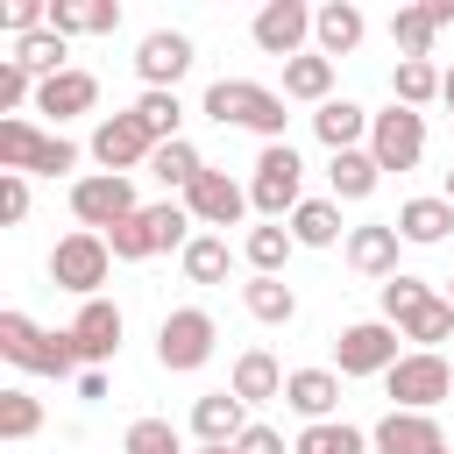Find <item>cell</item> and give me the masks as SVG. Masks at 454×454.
<instances>
[{
  "label": "cell",
  "instance_id": "cell-1",
  "mask_svg": "<svg viewBox=\"0 0 454 454\" xmlns=\"http://www.w3.org/2000/svg\"><path fill=\"white\" fill-rule=\"evenodd\" d=\"M199 114H213L220 128H255L262 142H284V92H270V85H255V78H213L206 85V99H199Z\"/></svg>",
  "mask_w": 454,
  "mask_h": 454
},
{
  "label": "cell",
  "instance_id": "cell-2",
  "mask_svg": "<svg viewBox=\"0 0 454 454\" xmlns=\"http://www.w3.org/2000/svg\"><path fill=\"white\" fill-rule=\"evenodd\" d=\"M192 213H184V199H163V206H142V213H128L114 234H106V248H114V262H149V255H163V248H192Z\"/></svg>",
  "mask_w": 454,
  "mask_h": 454
},
{
  "label": "cell",
  "instance_id": "cell-3",
  "mask_svg": "<svg viewBox=\"0 0 454 454\" xmlns=\"http://www.w3.org/2000/svg\"><path fill=\"white\" fill-rule=\"evenodd\" d=\"M0 355H7L14 369H28V376H71V369H85V362H78L71 326L43 333L28 312H0Z\"/></svg>",
  "mask_w": 454,
  "mask_h": 454
},
{
  "label": "cell",
  "instance_id": "cell-4",
  "mask_svg": "<svg viewBox=\"0 0 454 454\" xmlns=\"http://www.w3.org/2000/svg\"><path fill=\"white\" fill-rule=\"evenodd\" d=\"M248 206L277 227L284 213H298L305 206V163H298V149L291 142H262V156H255V177H248Z\"/></svg>",
  "mask_w": 454,
  "mask_h": 454
},
{
  "label": "cell",
  "instance_id": "cell-5",
  "mask_svg": "<svg viewBox=\"0 0 454 454\" xmlns=\"http://www.w3.org/2000/svg\"><path fill=\"white\" fill-rule=\"evenodd\" d=\"M213 340H220L213 312H206V305H177V312H163V326H156V362H163L170 376H192V369L213 362Z\"/></svg>",
  "mask_w": 454,
  "mask_h": 454
},
{
  "label": "cell",
  "instance_id": "cell-6",
  "mask_svg": "<svg viewBox=\"0 0 454 454\" xmlns=\"http://www.w3.org/2000/svg\"><path fill=\"white\" fill-rule=\"evenodd\" d=\"M397 340H404V333H397L390 319H355V326H340V340H333V376H390V369L404 362Z\"/></svg>",
  "mask_w": 454,
  "mask_h": 454
},
{
  "label": "cell",
  "instance_id": "cell-7",
  "mask_svg": "<svg viewBox=\"0 0 454 454\" xmlns=\"http://www.w3.org/2000/svg\"><path fill=\"white\" fill-rule=\"evenodd\" d=\"M106 270H114V248H106V234H92V227H78V234H64V241L50 248V284H57V291L99 298Z\"/></svg>",
  "mask_w": 454,
  "mask_h": 454
},
{
  "label": "cell",
  "instance_id": "cell-8",
  "mask_svg": "<svg viewBox=\"0 0 454 454\" xmlns=\"http://www.w3.org/2000/svg\"><path fill=\"white\" fill-rule=\"evenodd\" d=\"M383 390L397 397L390 411H433L447 390H454V369H447V355H426V348H411L390 376H383Z\"/></svg>",
  "mask_w": 454,
  "mask_h": 454
},
{
  "label": "cell",
  "instance_id": "cell-9",
  "mask_svg": "<svg viewBox=\"0 0 454 454\" xmlns=\"http://www.w3.org/2000/svg\"><path fill=\"white\" fill-rule=\"evenodd\" d=\"M71 213H78V227L114 234V227H121L128 213H142V206H135V184H128V177L92 170V177H78V184H71Z\"/></svg>",
  "mask_w": 454,
  "mask_h": 454
},
{
  "label": "cell",
  "instance_id": "cell-10",
  "mask_svg": "<svg viewBox=\"0 0 454 454\" xmlns=\"http://www.w3.org/2000/svg\"><path fill=\"white\" fill-rule=\"evenodd\" d=\"M369 156H376V170H411L426 156V114L390 99V114L369 121Z\"/></svg>",
  "mask_w": 454,
  "mask_h": 454
},
{
  "label": "cell",
  "instance_id": "cell-11",
  "mask_svg": "<svg viewBox=\"0 0 454 454\" xmlns=\"http://www.w3.org/2000/svg\"><path fill=\"white\" fill-rule=\"evenodd\" d=\"M149 156H156V142H149V128H142L135 114H106V121L92 128V163H99V170L128 177V170H149Z\"/></svg>",
  "mask_w": 454,
  "mask_h": 454
},
{
  "label": "cell",
  "instance_id": "cell-12",
  "mask_svg": "<svg viewBox=\"0 0 454 454\" xmlns=\"http://www.w3.org/2000/svg\"><path fill=\"white\" fill-rule=\"evenodd\" d=\"M248 35H255L262 57H284V64H291V57H305V43H312V7H305V0H270Z\"/></svg>",
  "mask_w": 454,
  "mask_h": 454
},
{
  "label": "cell",
  "instance_id": "cell-13",
  "mask_svg": "<svg viewBox=\"0 0 454 454\" xmlns=\"http://www.w3.org/2000/svg\"><path fill=\"white\" fill-rule=\"evenodd\" d=\"M135 71H142V92H177V78L192 71V35H177V28H149L142 50H135Z\"/></svg>",
  "mask_w": 454,
  "mask_h": 454
},
{
  "label": "cell",
  "instance_id": "cell-14",
  "mask_svg": "<svg viewBox=\"0 0 454 454\" xmlns=\"http://www.w3.org/2000/svg\"><path fill=\"white\" fill-rule=\"evenodd\" d=\"M121 333H128V319H121L114 298H85L78 319H71V340H78V362H85V369L114 362V355H121Z\"/></svg>",
  "mask_w": 454,
  "mask_h": 454
},
{
  "label": "cell",
  "instance_id": "cell-15",
  "mask_svg": "<svg viewBox=\"0 0 454 454\" xmlns=\"http://www.w3.org/2000/svg\"><path fill=\"white\" fill-rule=\"evenodd\" d=\"M369 447L376 454H447V433L433 411H383L369 426Z\"/></svg>",
  "mask_w": 454,
  "mask_h": 454
},
{
  "label": "cell",
  "instance_id": "cell-16",
  "mask_svg": "<svg viewBox=\"0 0 454 454\" xmlns=\"http://www.w3.org/2000/svg\"><path fill=\"white\" fill-rule=\"evenodd\" d=\"M184 213H192L199 227H234V220L248 213V184H234L227 170H199V184L184 192Z\"/></svg>",
  "mask_w": 454,
  "mask_h": 454
},
{
  "label": "cell",
  "instance_id": "cell-17",
  "mask_svg": "<svg viewBox=\"0 0 454 454\" xmlns=\"http://www.w3.org/2000/svg\"><path fill=\"white\" fill-rule=\"evenodd\" d=\"M397 248H404V234H397L390 220L348 227V270H355V277H376V284H390V277H397Z\"/></svg>",
  "mask_w": 454,
  "mask_h": 454
},
{
  "label": "cell",
  "instance_id": "cell-18",
  "mask_svg": "<svg viewBox=\"0 0 454 454\" xmlns=\"http://www.w3.org/2000/svg\"><path fill=\"white\" fill-rule=\"evenodd\" d=\"M192 433H199V447H234V440L248 433V404H241L234 390H206V397L192 404Z\"/></svg>",
  "mask_w": 454,
  "mask_h": 454
},
{
  "label": "cell",
  "instance_id": "cell-19",
  "mask_svg": "<svg viewBox=\"0 0 454 454\" xmlns=\"http://www.w3.org/2000/svg\"><path fill=\"white\" fill-rule=\"evenodd\" d=\"M92 106H99V78H92V71H78V64L35 85V114H50V121H71V114H92Z\"/></svg>",
  "mask_w": 454,
  "mask_h": 454
},
{
  "label": "cell",
  "instance_id": "cell-20",
  "mask_svg": "<svg viewBox=\"0 0 454 454\" xmlns=\"http://www.w3.org/2000/svg\"><path fill=\"white\" fill-rule=\"evenodd\" d=\"M284 404H291L305 426H326L333 404H340V376H333V369H291V376H284Z\"/></svg>",
  "mask_w": 454,
  "mask_h": 454
},
{
  "label": "cell",
  "instance_id": "cell-21",
  "mask_svg": "<svg viewBox=\"0 0 454 454\" xmlns=\"http://www.w3.org/2000/svg\"><path fill=\"white\" fill-rule=\"evenodd\" d=\"M362 35H369V21H362L355 0H326V7H312V50H319V57H348Z\"/></svg>",
  "mask_w": 454,
  "mask_h": 454
},
{
  "label": "cell",
  "instance_id": "cell-22",
  "mask_svg": "<svg viewBox=\"0 0 454 454\" xmlns=\"http://www.w3.org/2000/svg\"><path fill=\"white\" fill-rule=\"evenodd\" d=\"M50 28L71 35H114L121 28V0H50Z\"/></svg>",
  "mask_w": 454,
  "mask_h": 454
},
{
  "label": "cell",
  "instance_id": "cell-23",
  "mask_svg": "<svg viewBox=\"0 0 454 454\" xmlns=\"http://www.w3.org/2000/svg\"><path fill=\"white\" fill-rule=\"evenodd\" d=\"M241 404H270V397H284V369H277V355L270 348H248V355H234V383H227Z\"/></svg>",
  "mask_w": 454,
  "mask_h": 454
},
{
  "label": "cell",
  "instance_id": "cell-24",
  "mask_svg": "<svg viewBox=\"0 0 454 454\" xmlns=\"http://www.w3.org/2000/svg\"><path fill=\"white\" fill-rule=\"evenodd\" d=\"M369 121H376V114H362L355 99H326V106L312 114V135H319V142H326V149L340 156V149H362V135H369Z\"/></svg>",
  "mask_w": 454,
  "mask_h": 454
},
{
  "label": "cell",
  "instance_id": "cell-25",
  "mask_svg": "<svg viewBox=\"0 0 454 454\" xmlns=\"http://www.w3.org/2000/svg\"><path fill=\"white\" fill-rule=\"evenodd\" d=\"M390 227H397L411 248H433V241H447V227H454V206H447V199H404Z\"/></svg>",
  "mask_w": 454,
  "mask_h": 454
},
{
  "label": "cell",
  "instance_id": "cell-26",
  "mask_svg": "<svg viewBox=\"0 0 454 454\" xmlns=\"http://www.w3.org/2000/svg\"><path fill=\"white\" fill-rule=\"evenodd\" d=\"M284 99H305V106H326V99H333V57H319V50H305V57H291V64H284Z\"/></svg>",
  "mask_w": 454,
  "mask_h": 454
},
{
  "label": "cell",
  "instance_id": "cell-27",
  "mask_svg": "<svg viewBox=\"0 0 454 454\" xmlns=\"http://www.w3.org/2000/svg\"><path fill=\"white\" fill-rule=\"evenodd\" d=\"M241 305H248V319H262V326H291V319H298V291H291L284 277H248V284H241Z\"/></svg>",
  "mask_w": 454,
  "mask_h": 454
},
{
  "label": "cell",
  "instance_id": "cell-28",
  "mask_svg": "<svg viewBox=\"0 0 454 454\" xmlns=\"http://www.w3.org/2000/svg\"><path fill=\"white\" fill-rule=\"evenodd\" d=\"M440 78H447V71H440V64H433V57H404V64H397V71H390V99H397V106H411V114H419V106H426V99H440Z\"/></svg>",
  "mask_w": 454,
  "mask_h": 454
},
{
  "label": "cell",
  "instance_id": "cell-29",
  "mask_svg": "<svg viewBox=\"0 0 454 454\" xmlns=\"http://www.w3.org/2000/svg\"><path fill=\"white\" fill-rule=\"evenodd\" d=\"M199 170H206V163H199V149H192L184 135H177V142H156V156H149V177H156L163 192H192Z\"/></svg>",
  "mask_w": 454,
  "mask_h": 454
},
{
  "label": "cell",
  "instance_id": "cell-30",
  "mask_svg": "<svg viewBox=\"0 0 454 454\" xmlns=\"http://www.w3.org/2000/svg\"><path fill=\"white\" fill-rule=\"evenodd\" d=\"M291 241L298 248H333L340 241V199H305L291 213Z\"/></svg>",
  "mask_w": 454,
  "mask_h": 454
},
{
  "label": "cell",
  "instance_id": "cell-31",
  "mask_svg": "<svg viewBox=\"0 0 454 454\" xmlns=\"http://www.w3.org/2000/svg\"><path fill=\"white\" fill-rule=\"evenodd\" d=\"M376 177H383V170H376V156H369V149H340V156L326 163L333 199H369V192H376Z\"/></svg>",
  "mask_w": 454,
  "mask_h": 454
},
{
  "label": "cell",
  "instance_id": "cell-32",
  "mask_svg": "<svg viewBox=\"0 0 454 454\" xmlns=\"http://www.w3.org/2000/svg\"><path fill=\"white\" fill-rule=\"evenodd\" d=\"M291 454H369V433L348 426V419H326V426H305L291 440Z\"/></svg>",
  "mask_w": 454,
  "mask_h": 454
},
{
  "label": "cell",
  "instance_id": "cell-33",
  "mask_svg": "<svg viewBox=\"0 0 454 454\" xmlns=\"http://www.w3.org/2000/svg\"><path fill=\"white\" fill-rule=\"evenodd\" d=\"M433 35H440L433 7H397V14H390V43H397V64H404V57H433Z\"/></svg>",
  "mask_w": 454,
  "mask_h": 454
},
{
  "label": "cell",
  "instance_id": "cell-34",
  "mask_svg": "<svg viewBox=\"0 0 454 454\" xmlns=\"http://www.w3.org/2000/svg\"><path fill=\"white\" fill-rule=\"evenodd\" d=\"M291 227H248V241H241V255H248V270L255 277H284V262H291Z\"/></svg>",
  "mask_w": 454,
  "mask_h": 454
},
{
  "label": "cell",
  "instance_id": "cell-35",
  "mask_svg": "<svg viewBox=\"0 0 454 454\" xmlns=\"http://www.w3.org/2000/svg\"><path fill=\"white\" fill-rule=\"evenodd\" d=\"M64 57H71V43H64L57 28H35V35H21V43H14V64H28L35 78H57V71H71Z\"/></svg>",
  "mask_w": 454,
  "mask_h": 454
},
{
  "label": "cell",
  "instance_id": "cell-36",
  "mask_svg": "<svg viewBox=\"0 0 454 454\" xmlns=\"http://www.w3.org/2000/svg\"><path fill=\"white\" fill-rule=\"evenodd\" d=\"M128 114L149 128V142H177V128H184V106H177V92H142Z\"/></svg>",
  "mask_w": 454,
  "mask_h": 454
},
{
  "label": "cell",
  "instance_id": "cell-37",
  "mask_svg": "<svg viewBox=\"0 0 454 454\" xmlns=\"http://www.w3.org/2000/svg\"><path fill=\"white\" fill-rule=\"evenodd\" d=\"M397 333H404V340H419L426 355H440V340H454V305H447V298H433V305H419Z\"/></svg>",
  "mask_w": 454,
  "mask_h": 454
},
{
  "label": "cell",
  "instance_id": "cell-38",
  "mask_svg": "<svg viewBox=\"0 0 454 454\" xmlns=\"http://www.w3.org/2000/svg\"><path fill=\"white\" fill-rule=\"evenodd\" d=\"M227 241L220 234H192V248H184V277L192 284H227Z\"/></svg>",
  "mask_w": 454,
  "mask_h": 454
},
{
  "label": "cell",
  "instance_id": "cell-39",
  "mask_svg": "<svg viewBox=\"0 0 454 454\" xmlns=\"http://www.w3.org/2000/svg\"><path fill=\"white\" fill-rule=\"evenodd\" d=\"M419 305H433V284H426V277H404V270H397V277L383 284V319H390V326H404V319H411Z\"/></svg>",
  "mask_w": 454,
  "mask_h": 454
},
{
  "label": "cell",
  "instance_id": "cell-40",
  "mask_svg": "<svg viewBox=\"0 0 454 454\" xmlns=\"http://www.w3.org/2000/svg\"><path fill=\"white\" fill-rule=\"evenodd\" d=\"M43 433V404L28 390H0V440H35Z\"/></svg>",
  "mask_w": 454,
  "mask_h": 454
},
{
  "label": "cell",
  "instance_id": "cell-41",
  "mask_svg": "<svg viewBox=\"0 0 454 454\" xmlns=\"http://www.w3.org/2000/svg\"><path fill=\"white\" fill-rule=\"evenodd\" d=\"M35 142H43V135H35L21 114H7V121H0V170H21V177H28V163H35Z\"/></svg>",
  "mask_w": 454,
  "mask_h": 454
},
{
  "label": "cell",
  "instance_id": "cell-42",
  "mask_svg": "<svg viewBox=\"0 0 454 454\" xmlns=\"http://www.w3.org/2000/svg\"><path fill=\"white\" fill-rule=\"evenodd\" d=\"M121 454H184V440H177L170 419H135L128 440H121Z\"/></svg>",
  "mask_w": 454,
  "mask_h": 454
},
{
  "label": "cell",
  "instance_id": "cell-43",
  "mask_svg": "<svg viewBox=\"0 0 454 454\" xmlns=\"http://www.w3.org/2000/svg\"><path fill=\"white\" fill-rule=\"evenodd\" d=\"M28 170H35V177H64V170H78V142H64V135H43Z\"/></svg>",
  "mask_w": 454,
  "mask_h": 454
},
{
  "label": "cell",
  "instance_id": "cell-44",
  "mask_svg": "<svg viewBox=\"0 0 454 454\" xmlns=\"http://www.w3.org/2000/svg\"><path fill=\"white\" fill-rule=\"evenodd\" d=\"M35 85H43V78H35L28 64H14V57H7V64H0V114H7V106H21V99H35Z\"/></svg>",
  "mask_w": 454,
  "mask_h": 454
},
{
  "label": "cell",
  "instance_id": "cell-45",
  "mask_svg": "<svg viewBox=\"0 0 454 454\" xmlns=\"http://www.w3.org/2000/svg\"><path fill=\"white\" fill-rule=\"evenodd\" d=\"M0 220H7V227L28 220V177H21V170H0Z\"/></svg>",
  "mask_w": 454,
  "mask_h": 454
},
{
  "label": "cell",
  "instance_id": "cell-46",
  "mask_svg": "<svg viewBox=\"0 0 454 454\" xmlns=\"http://www.w3.org/2000/svg\"><path fill=\"white\" fill-rule=\"evenodd\" d=\"M234 454H284V433H277V426H248V433L234 440Z\"/></svg>",
  "mask_w": 454,
  "mask_h": 454
},
{
  "label": "cell",
  "instance_id": "cell-47",
  "mask_svg": "<svg viewBox=\"0 0 454 454\" xmlns=\"http://www.w3.org/2000/svg\"><path fill=\"white\" fill-rule=\"evenodd\" d=\"M78 397H106V376L99 369H78Z\"/></svg>",
  "mask_w": 454,
  "mask_h": 454
},
{
  "label": "cell",
  "instance_id": "cell-48",
  "mask_svg": "<svg viewBox=\"0 0 454 454\" xmlns=\"http://www.w3.org/2000/svg\"><path fill=\"white\" fill-rule=\"evenodd\" d=\"M440 99H447V114H454V71H447V78H440Z\"/></svg>",
  "mask_w": 454,
  "mask_h": 454
},
{
  "label": "cell",
  "instance_id": "cell-49",
  "mask_svg": "<svg viewBox=\"0 0 454 454\" xmlns=\"http://www.w3.org/2000/svg\"><path fill=\"white\" fill-rule=\"evenodd\" d=\"M440 199H447V206H454V170H447V192H440Z\"/></svg>",
  "mask_w": 454,
  "mask_h": 454
},
{
  "label": "cell",
  "instance_id": "cell-50",
  "mask_svg": "<svg viewBox=\"0 0 454 454\" xmlns=\"http://www.w3.org/2000/svg\"><path fill=\"white\" fill-rule=\"evenodd\" d=\"M199 454H234V447H199Z\"/></svg>",
  "mask_w": 454,
  "mask_h": 454
},
{
  "label": "cell",
  "instance_id": "cell-51",
  "mask_svg": "<svg viewBox=\"0 0 454 454\" xmlns=\"http://www.w3.org/2000/svg\"><path fill=\"white\" fill-rule=\"evenodd\" d=\"M447 305H454V277H447Z\"/></svg>",
  "mask_w": 454,
  "mask_h": 454
}]
</instances>
